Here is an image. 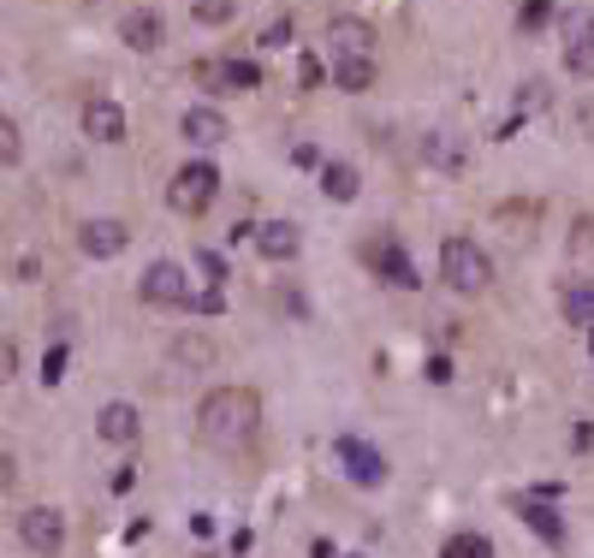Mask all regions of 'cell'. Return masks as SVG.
Returning a JSON list of instances; mask_svg holds the SVG:
<instances>
[{"instance_id":"6da1fadb","label":"cell","mask_w":594,"mask_h":558,"mask_svg":"<svg viewBox=\"0 0 594 558\" xmlns=\"http://www.w3.org/2000/svg\"><path fill=\"white\" fill-rule=\"evenodd\" d=\"M197 440L220 458H250L261 440V392L256 387H215L197 405Z\"/></svg>"},{"instance_id":"7a4b0ae2","label":"cell","mask_w":594,"mask_h":558,"mask_svg":"<svg viewBox=\"0 0 594 558\" xmlns=\"http://www.w3.org/2000/svg\"><path fill=\"white\" fill-rule=\"evenodd\" d=\"M375 24L357 19V12H345V19L327 24V66H334V83L345 96H363L380 72V48H375Z\"/></svg>"},{"instance_id":"3957f363","label":"cell","mask_w":594,"mask_h":558,"mask_svg":"<svg viewBox=\"0 0 594 558\" xmlns=\"http://www.w3.org/2000/svg\"><path fill=\"white\" fill-rule=\"evenodd\" d=\"M440 279L458 298H482V291L494 286V256H487L476 238H446L440 243Z\"/></svg>"},{"instance_id":"277c9868","label":"cell","mask_w":594,"mask_h":558,"mask_svg":"<svg viewBox=\"0 0 594 558\" xmlns=\"http://www.w3.org/2000/svg\"><path fill=\"white\" fill-rule=\"evenodd\" d=\"M215 197H220V172H215V161H185L179 172H172V185H167L172 215H185V220H202L208 208H215Z\"/></svg>"},{"instance_id":"5b68a950","label":"cell","mask_w":594,"mask_h":558,"mask_svg":"<svg viewBox=\"0 0 594 558\" xmlns=\"http://www.w3.org/2000/svg\"><path fill=\"white\" fill-rule=\"evenodd\" d=\"M334 464L345 469V481H352V487H380V481L393 476L387 451L369 446L363 434H334Z\"/></svg>"},{"instance_id":"8992f818","label":"cell","mask_w":594,"mask_h":558,"mask_svg":"<svg viewBox=\"0 0 594 558\" xmlns=\"http://www.w3.org/2000/svg\"><path fill=\"white\" fill-rule=\"evenodd\" d=\"M137 298H143L149 309H190V273L179 268V261H149L143 279H137Z\"/></svg>"},{"instance_id":"52a82bcc","label":"cell","mask_w":594,"mask_h":558,"mask_svg":"<svg viewBox=\"0 0 594 558\" xmlns=\"http://www.w3.org/2000/svg\"><path fill=\"white\" fill-rule=\"evenodd\" d=\"M190 78H197L208 96L261 90V66H256V60H238V54H226V60H197V66H190Z\"/></svg>"},{"instance_id":"ba28073f","label":"cell","mask_w":594,"mask_h":558,"mask_svg":"<svg viewBox=\"0 0 594 558\" xmlns=\"http://www.w3.org/2000/svg\"><path fill=\"white\" fill-rule=\"evenodd\" d=\"M19 540L37 558H60L66 552V511H55V505H24L19 511Z\"/></svg>"},{"instance_id":"9c48e42d","label":"cell","mask_w":594,"mask_h":558,"mask_svg":"<svg viewBox=\"0 0 594 558\" xmlns=\"http://www.w3.org/2000/svg\"><path fill=\"white\" fill-rule=\"evenodd\" d=\"M363 256H369V268H375L380 279H387V286H398V291H416V286H423V273H416L410 250H405V243H398L393 232H380Z\"/></svg>"},{"instance_id":"30bf717a","label":"cell","mask_w":594,"mask_h":558,"mask_svg":"<svg viewBox=\"0 0 594 558\" xmlns=\"http://www.w3.org/2000/svg\"><path fill=\"white\" fill-rule=\"evenodd\" d=\"M96 440H108V446H137V440H143V410H137L131 398H113V405H101V416H96Z\"/></svg>"},{"instance_id":"8fae6325","label":"cell","mask_w":594,"mask_h":558,"mask_svg":"<svg viewBox=\"0 0 594 558\" xmlns=\"http://www.w3.org/2000/svg\"><path fill=\"white\" fill-rule=\"evenodd\" d=\"M126 243H131V232H126V220H83L78 226V250L90 256V261H113V256H126Z\"/></svg>"},{"instance_id":"7c38bea8","label":"cell","mask_w":594,"mask_h":558,"mask_svg":"<svg viewBox=\"0 0 594 558\" xmlns=\"http://www.w3.org/2000/svg\"><path fill=\"white\" fill-rule=\"evenodd\" d=\"M119 42H126L131 54H155V48L167 42V19L155 7H131L126 19H119Z\"/></svg>"},{"instance_id":"4fadbf2b","label":"cell","mask_w":594,"mask_h":558,"mask_svg":"<svg viewBox=\"0 0 594 558\" xmlns=\"http://www.w3.org/2000/svg\"><path fill=\"white\" fill-rule=\"evenodd\" d=\"M558 316L588 333L594 327V273H571L565 286H558Z\"/></svg>"},{"instance_id":"5bb4252c","label":"cell","mask_w":594,"mask_h":558,"mask_svg":"<svg viewBox=\"0 0 594 558\" xmlns=\"http://www.w3.org/2000/svg\"><path fill=\"white\" fill-rule=\"evenodd\" d=\"M83 131H90L96 143H126V108L108 101V96L83 101Z\"/></svg>"},{"instance_id":"9a60e30c","label":"cell","mask_w":594,"mask_h":558,"mask_svg":"<svg viewBox=\"0 0 594 558\" xmlns=\"http://www.w3.org/2000/svg\"><path fill=\"white\" fill-rule=\"evenodd\" d=\"M565 72L571 78H594V19L588 12L565 24Z\"/></svg>"},{"instance_id":"2e32d148","label":"cell","mask_w":594,"mask_h":558,"mask_svg":"<svg viewBox=\"0 0 594 558\" xmlns=\"http://www.w3.org/2000/svg\"><path fill=\"white\" fill-rule=\"evenodd\" d=\"M179 131H185L197 149H220L226 137H232V126H226V113H220V108H185Z\"/></svg>"},{"instance_id":"e0dca14e","label":"cell","mask_w":594,"mask_h":558,"mask_svg":"<svg viewBox=\"0 0 594 558\" xmlns=\"http://www.w3.org/2000/svg\"><path fill=\"white\" fill-rule=\"evenodd\" d=\"M423 161L434 172H464L469 167V143H464L458 131H428L423 137Z\"/></svg>"},{"instance_id":"ac0fdd59","label":"cell","mask_w":594,"mask_h":558,"mask_svg":"<svg viewBox=\"0 0 594 558\" xmlns=\"http://www.w3.org/2000/svg\"><path fill=\"white\" fill-rule=\"evenodd\" d=\"M250 243H256V250L268 256V261H291L297 250H304V232H297L291 220H261Z\"/></svg>"},{"instance_id":"d6986e66","label":"cell","mask_w":594,"mask_h":558,"mask_svg":"<svg viewBox=\"0 0 594 558\" xmlns=\"http://www.w3.org/2000/svg\"><path fill=\"white\" fill-rule=\"evenodd\" d=\"M517 511H523V522H529L541 540H547V547H565V517H558L547 499H517Z\"/></svg>"},{"instance_id":"ffe728a7","label":"cell","mask_w":594,"mask_h":558,"mask_svg":"<svg viewBox=\"0 0 594 558\" xmlns=\"http://www.w3.org/2000/svg\"><path fill=\"white\" fill-rule=\"evenodd\" d=\"M357 190H363V179H357L352 161H321V197L327 202H357Z\"/></svg>"},{"instance_id":"44dd1931","label":"cell","mask_w":594,"mask_h":558,"mask_svg":"<svg viewBox=\"0 0 594 558\" xmlns=\"http://www.w3.org/2000/svg\"><path fill=\"white\" fill-rule=\"evenodd\" d=\"M440 558H494V540L476 535V529H458V535H446Z\"/></svg>"},{"instance_id":"7402d4cb","label":"cell","mask_w":594,"mask_h":558,"mask_svg":"<svg viewBox=\"0 0 594 558\" xmlns=\"http://www.w3.org/2000/svg\"><path fill=\"white\" fill-rule=\"evenodd\" d=\"M571 261H576V273H594V215L571 226Z\"/></svg>"},{"instance_id":"603a6c76","label":"cell","mask_w":594,"mask_h":558,"mask_svg":"<svg viewBox=\"0 0 594 558\" xmlns=\"http://www.w3.org/2000/svg\"><path fill=\"white\" fill-rule=\"evenodd\" d=\"M0 161H7V167H19L24 161V131H19V119H0Z\"/></svg>"},{"instance_id":"cb8c5ba5","label":"cell","mask_w":594,"mask_h":558,"mask_svg":"<svg viewBox=\"0 0 594 558\" xmlns=\"http://www.w3.org/2000/svg\"><path fill=\"white\" fill-rule=\"evenodd\" d=\"M238 0H190V19L197 24H232Z\"/></svg>"},{"instance_id":"d4e9b609","label":"cell","mask_w":594,"mask_h":558,"mask_svg":"<svg viewBox=\"0 0 594 558\" xmlns=\"http://www.w3.org/2000/svg\"><path fill=\"white\" fill-rule=\"evenodd\" d=\"M553 24V0H523L517 7V30H547Z\"/></svg>"},{"instance_id":"484cf974","label":"cell","mask_w":594,"mask_h":558,"mask_svg":"<svg viewBox=\"0 0 594 558\" xmlns=\"http://www.w3.org/2000/svg\"><path fill=\"white\" fill-rule=\"evenodd\" d=\"M42 380H48V387H60V380H66V339L48 345V357H42Z\"/></svg>"},{"instance_id":"4316f807","label":"cell","mask_w":594,"mask_h":558,"mask_svg":"<svg viewBox=\"0 0 594 558\" xmlns=\"http://www.w3.org/2000/svg\"><path fill=\"white\" fill-rule=\"evenodd\" d=\"M197 268L208 273V286H226V261L215 250H197Z\"/></svg>"},{"instance_id":"83f0119b","label":"cell","mask_w":594,"mask_h":558,"mask_svg":"<svg viewBox=\"0 0 594 558\" xmlns=\"http://www.w3.org/2000/svg\"><path fill=\"white\" fill-rule=\"evenodd\" d=\"M220 286H208V291H197V298H190V309H197V316H220Z\"/></svg>"},{"instance_id":"f1b7e54d","label":"cell","mask_w":594,"mask_h":558,"mask_svg":"<svg viewBox=\"0 0 594 558\" xmlns=\"http://www.w3.org/2000/svg\"><path fill=\"white\" fill-rule=\"evenodd\" d=\"M286 42H291V19H274L261 30V48H286Z\"/></svg>"},{"instance_id":"f546056e","label":"cell","mask_w":594,"mask_h":558,"mask_svg":"<svg viewBox=\"0 0 594 558\" xmlns=\"http://www.w3.org/2000/svg\"><path fill=\"white\" fill-rule=\"evenodd\" d=\"M12 369H19V339L0 345V380H12Z\"/></svg>"},{"instance_id":"4dcf8cb0","label":"cell","mask_w":594,"mask_h":558,"mask_svg":"<svg viewBox=\"0 0 594 558\" xmlns=\"http://www.w3.org/2000/svg\"><path fill=\"white\" fill-rule=\"evenodd\" d=\"M428 380H434V387H446V380H452V362H446V357H428Z\"/></svg>"},{"instance_id":"1f68e13d","label":"cell","mask_w":594,"mask_h":558,"mask_svg":"<svg viewBox=\"0 0 594 558\" xmlns=\"http://www.w3.org/2000/svg\"><path fill=\"white\" fill-rule=\"evenodd\" d=\"M309 558H334V547H327V540H316V547H309Z\"/></svg>"},{"instance_id":"d6a6232c","label":"cell","mask_w":594,"mask_h":558,"mask_svg":"<svg viewBox=\"0 0 594 558\" xmlns=\"http://www.w3.org/2000/svg\"><path fill=\"white\" fill-rule=\"evenodd\" d=\"M588 345H594V327H588Z\"/></svg>"}]
</instances>
